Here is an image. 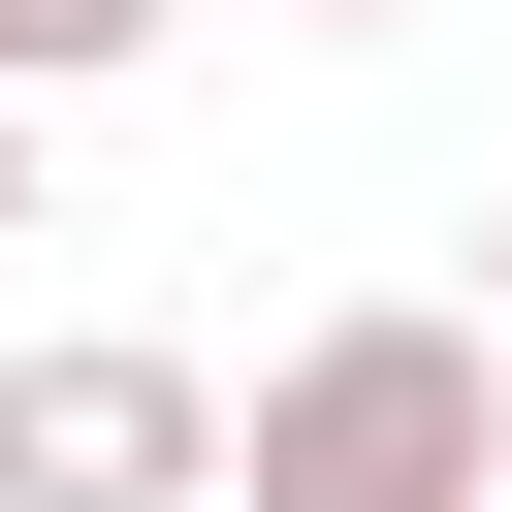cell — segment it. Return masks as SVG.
Here are the masks:
<instances>
[{"label": "cell", "instance_id": "obj_1", "mask_svg": "<svg viewBox=\"0 0 512 512\" xmlns=\"http://www.w3.org/2000/svg\"><path fill=\"white\" fill-rule=\"evenodd\" d=\"M224 512H512V320H480V288L288 320V352L224 384Z\"/></svg>", "mask_w": 512, "mask_h": 512}, {"label": "cell", "instance_id": "obj_2", "mask_svg": "<svg viewBox=\"0 0 512 512\" xmlns=\"http://www.w3.org/2000/svg\"><path fill=\"white\" fill-rule=\"evenodd\" d=\"M0 512H224V384L160 320H32L0 352Z\"/></svg>", "mask_w": 512, "mask_h": 512}, {"label": "cell", "instance_id": "obj_3", "mask_svg": "<svg viewBox=\"0 0 512 512\" xmlns=\"http://www.w3.org/2000/svg\"><path fill=\"white\" fill-rule=\"evenodd\" d=\"M160 32H192V0H0V96L64 128V96H96V64H160Z\"/></svg>", "mask_w": 512, "mask_h": 512}, {"label": "cell", "instance_id": "obj_4", "mask_svg": "<svg viewBox=\"0 0 512 512\" xmlns=\"http://www.w3.org/2000/svg\"><path fill=\"white\" fill-rule=\"evenodd\" d=\"M0 256H32V96H0Z\"/></svg>", "mask_w": 512, "mask_h": 512}, {"label": "cell", "instance_id": "obj_5", "mask_svg": "<svg viewBox=\"0 0 512 512\" xmlns=\"http://www.w3.org/2000/svg\"><path fill=\"white\" fill-rule=\"evenodd\" d=\"M480 320H512V192H480Z\"/></svg>", "mask_w": 512, "mask_h": 512}, {"label": "cell", "instance_id": "obj_6", "mask_svg": "<svg viewBox=\"0 0 512 512\" xmlns=\"http://www.w3.org/2000/svg\"><path fill=\"white\" fill-rule=\"evenodd\" d=\"M288 32H416V0H288Z\"/></svg>", "mask_w": 512, "mask_h": 512}]
</instances>
